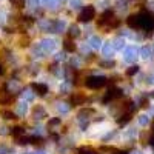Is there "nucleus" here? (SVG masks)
I'll use <instances>...</instances> for the list:
<instances>
[{"label": "nucleus", "instance_id": "aec40b11", "mask_svg": "<svg viewBox=\"0 0 154 154\" xmlns=\"http://www.w3.org/2000/svg\"><path fill=\"white\" fill-rule=\"evenodd\" d=\"M149 143L154 145V123H152V128H151V137H149Z\"/></svg>", "mask_w": 154, "mask_h": 154}, {"label": "nucleus", "instance_id": "f257e3e1", "mask_svg": "<svg viewBox=\"0 0 154 154\" xmlns=\"http://www.w3.org/2000/svg\"><path fill=\"white\" fill-rule=\"evenodd\" d=\"M119 25H120V22H119L117 19H116L114 11H111V9L105 11L103 14H102V16L99 17V20H97V26H100V28H106V29L117 28Z\"/></svg>", "mask_w": 154, "mask_h": 154}, {"label": "nucleus", "instance_id": "412c9836", "mask_svg": "<svg viewBox=\"0 0 154 154\" xmlns=\"http://www.w3.org/2000/svg\"><path fill=\"white\" fill-rule=\"evenodd\" d=\"M5 71H6V69H5V65H3V63H0V75H3Z\"/></svg>", "mask_w": 154, "mask_h": 154}, {"label": "nucleus", "instance_id": "7ed1b4c3", "mask_svg": "<svg viewBox=\"0 0 154 154\" xmlns=\"http://www.w3.org/2000/svg\"><path fill=\"white\" fill-rule=\"evenodd\" d=\"M106 79L103 75H89L85 79V86L89 88V89H99L102 86H105L106 85Z\"/></svg>", "mask_w": 154, "mask_h": 154}, {"label": "nucleus", "instance_id": "f3484780", "mask_svg": "<svg viewBox=\"0 0 154 154\" xmlns=\"http://www.w3.org/2000/svg\"><path fill=\"white\" fill-rule=\"evenodd\" d=\"M94 112V109H82L80 112H79V117H83V116H89V114H93Z\"/></svg>", "mask_w": 154, "mask_h": 154}, {"label": "nucleus", "instance_id": "f8f14e48", "mask_svg": "<svg viewBox=\"0 0 154 154\" xmlns=\"http://www.w3.org/2000/svg\"><path fill=\"white\" fill-rule=\"evenodd\" d=\"M11 134L14 136L16 139H19V137H22V136L25 134V128H22V126H14V128H11Z\"/></svg>", "mask_w": 154, "mask_h": 154}, {"label": "nucleus", "instance_id": "4468645a", "mask_svg": "<svg viewBox=\"0 0 154 154\" xmlns=\"http://www.w3.org/2000/svg\"><path fill=\"white\" fill-rule=\"evenodd\" d=\"M79 154H99V152L94 151L93 148H86V146H83V148L79 149Z\"/></svg>", "mask_w": 154, "mask_h": 154}, {"label": "nucleus", "instance_id": "20e7f679", "mask_svg": "<svg viewBox=\"0 0 154 154\" xmlns=\"http://www.w3.org/2000/svg\"><path fill=\"white\" fill-rule=\"evenodd\" d=\"M94 17H96V9H94L91 5H89V6H85V8L80 11V14H79V22L86 23V22H91Z\"/></svg>", "mask_w": 154, "mask_h": 154}, {"label": "nucleus", "instance_id": "6e6552de", "mask_svg": "<svg viewBox=\"0 0 154 154\" xmlns=\"http://www.w3.org/2000/svg\"><path fill=\"white\" fill-rule=\"evenodd\" d=\"M0 116H2L5 120H16V119H19L17 114L14 111H11V109H0Z\"/></svg>", "mask_w": 154, "mask_h": 154}, {"label": "nucleus", "instance_id": "0eeeda50", "mask_svg": "<svg viewBox=\"0 0 154 154\" xmlns=\"http://www.w3.org/2000/svg\"><path fill=\"white\" fill-rule=\"evenodd\" d=\"M31 88L34 89L35 94H38V96H45V94L48 93V86H46L45 83H32Z\"/></svg>", "mask_w": 154, "mask_h": 154}, {"label": "nucleus", "instance_id": "ddd939ff", "mask_svg": "<svg viewBox=\"0 0 154 154\" xmlns=\"http://www.w3.org/2000/svg\"><path fill=\"white\" fill-rule=\"evenodd\" d=\"M68 35H69V38L79 37V35H80V31H79V28H77L75 25H71V26H69V31H68Z\"/></svg>", "mask_w": 154, "mask_h": 154}, {"label": "nucleus", "instance_id": "f03ea898", "mask_svg": "<svg viewBox=\"0 0 154 154\" xmlns=\"http://www.w3.org/2000/svg\"><path fill=\"white\" fill-rule=\"evenodd\" d=\"M139 19V29H152L154 28V16L148 11H142L137 14Z\"/></svg>", "mask_w": 154, "mask_h": 154}, {"label": "nucleus", "instance_id": "423d86ee", "mask_svg": "<svg viewBox=\"0 0 154 154\" xmlns=\"http://www.w3.org/2000/svg\"><path fill=\"white\" fill-rule=\"evenodd\" d=\"M86 96H83V94H72L71 97H69V103L72 105V106H79V105H83V103H86Z\"/></svg>", "mask_w": 154, "mask_h": 154}, {"label": "nucleus", "instance_id": "9b49d317", "mask_svg": "<svg viewBox=\"0 0 154 154\" xmlns=\"http://www.w3.org/2000/svg\"><path fill=\"white\" fill-rule=\"evenodd\" d=\"M32 116H34V119H43V117H46V111L42 106H35L32 109Z\"/></svg>", "mask_w": 154, "mask_h": 154}, {"label": "nucleus", "instance_id": "39448f33", "mask_svg": "<svg viewBox=\"0 0 154 154\" xmlns=\"http://www.w3.org/2000/svg\"><path fill=\"white\" fill-rule=\"evenodd\" d=\"M120 97H122V91H120V89L119 88H111V89H108V93H106L103 102L116 100V99H120Z\"/></svg>", "mask_w": 154, "mask_h": 154}, {"label": "nucleus", "instance_id": "9d476101", "mask_svg": "<svg viewBox=\"0 0 154 154\" xmlns=\"http://www.w3.org/2000/svg\"><path fill=\"white\" fill-rule=\"evenodd\" d=\"M63 48H65V51H68V53H74L75 51V43L72 38H65V42H63Z\"/></svg>", "mask_w": 154, "mask_h": 154}, {"label": "nucleus", "instance_id": "6ab92c4d", "mask_svg": "<svg viewBox=\"0 0 154 154\" xmlns=\"http://www.w3.org/2000/svg\"><path fill=\"white\" fill-rule=\"evenodd\" d=\"M0 154H11V149L5 148V146H0Z\"/></svg>", "mask_w": 154, "mask_h": 154}, {"label": "nucleus", "instance_id": "2eb2a0df", "mask_svg": "<svg viewBox=\"0 0 154 154\" xmlns=\"http://www.w3.org/2000/svg\"><path fill=\"white\" fill-rule=\"evenodd\" d=\"M25 2H26V0H11V3L14 5L16 8H23L25 6Z\"/></svg>", "mask_w": 154, "mask_h": 154}, {"label": "nucleus", "instance_id": "dca6fc26", "mask_svg": "<svg viewBox=\"0 0 154 154\" xmlns=\"http://www.w3.org/2000/svg\"><path fill=\"white\" fill-rule=\"evenodd\" d=\"M20 46H22V48L29 46V38H28V37H22V38H20Z\"/></svg>", "mask_w": 154, "mask_h": 154}, {"label": "nucleus", "instance_id": "a211bd4d", "mask_svg": "<svg viewBox=\"0 0 154 154\" xmlns=\"http://www.w3.org/2000/svg\"><path fill=\"white\" fill-rule=\"evenodd\" d=\"M137 71H139V66L136 65V66H131V69H128V71H126V74H128V75H134Z\"/></svg>", "mask_w": 154, "mask_h": 154}, {"label": "nucleus", "instance_id": "1a4fd4ad", "mask_svg": "<svg viewBox=\"0 0 154 154\" xmlns=\"http://www.w3.org/2000/svg\"><path fill=\"white\" fill-rule=\"evenodd\" d=\"M126 25L133 29H139V19H137V14H131L130 17L126 19Z\"/></svg>", "mask_w": 154, "mask_h": 154}]
</instances>
